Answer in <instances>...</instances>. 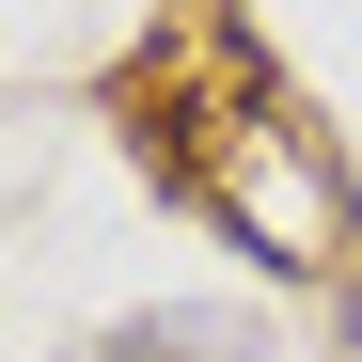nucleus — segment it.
I'll return each mask as SVG.
<instances>
[{"instance_id": "1", "label": "nucleus", "mask_w": 362, "mask_h": 362, "mask_svg": "<svg viewBox=\"0 0 362 362\" xmlns=\"http://www.w3.org/2000/svg\"><path fill=\"white\" fill-rule=\"evenodd\" d=\"M79 362H268V331H252V315H221V299H158V315L95 331Z\"/></svg>"}]
</instances>
